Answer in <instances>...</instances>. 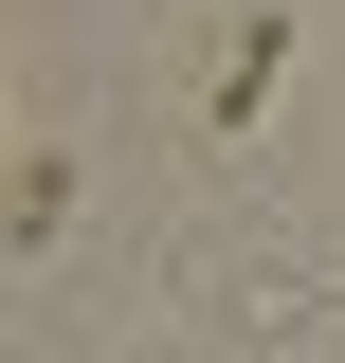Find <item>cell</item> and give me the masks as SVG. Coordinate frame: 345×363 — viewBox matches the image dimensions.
I'll use <instances>...</instances> for the list:
<instances>
[{
    "mask_svg": "<svg viewBox=\"0 0 345 363\" xmlns=\"http://www.w3.org/2000/svg\"><path fill=\"white\" fill-rule=\"evenodd\" d=\"M55 218H73V145H37V164H18V255H55Z\"/></svg>",
    "mask_w": 345,
    "mask_h": 363,
    "instance_id": "2",
    "label": "cell"
},
{
    "mask_svg": "<svg viewBox=\"0 0 345 363\" xmlns=\"http://www.w3.org/2000/svg\"><path fill=\"white\" fill-rule=\"evenodd\" d=\"M273 91H291V0H255V18H236V55H218V91H200V145H255Z\"/></svg>",
    "mask_w": 345,
    "mask_h": 363,
    "instance_id": "1",
    "label": "cell"
}]
</instances>
